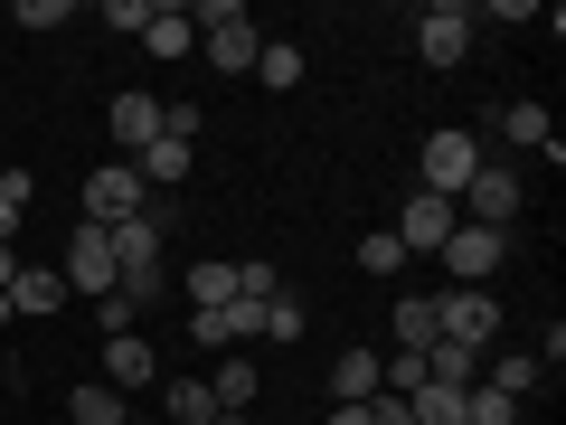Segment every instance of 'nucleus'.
Returning <instances> with one entry per match:
<instances>
[{"instance_id":"obj_1","label":"nucleus","mask_w":566,"mask_h":425,"mask_svg":"<svg viewBox=\"0 0 566 425\" xmlns=\"http://www.w3.org/2000/svg\"><path fill=\"white\" fill-rule=\"evenodd\" d=\"M434 341H463L472 360L501 350V303H491V283H453V293H434Z\"/></svg>"},{"instance_id":"obj_2","label":"nucleus","mask_w":566,"mask_h":425,"mask_svg":"<svg viewBox=\"0 0 566 425\" xmlns=\"http://www.w3.org/2000/svg\"><path fill=\"white\" fill-rule=\"evenodd\" d=\"M491 152L463 133V123H444V133H424V152H416V189H434V199H463V180L482 170Z\"/></svg>"},{"instance_id":"obj_3","label":"nucleus","mask_w":566,"mask_h":425,"mask_svg":"<svg viewBox=\"0 0 566 425\" xmlns=\"http://www.w3.org/2000/svg\"><path fill=\"white\" fill-rule=\"evenodd\" d=\"M57 274H66V293H85V303H104V293H114V283H123V274H114V237L76 218V237H66Z\"/></svg>"},{"instance_id":"obj_4","label":"nucleus","mask_w":566,"mask_h":425,"mask_svg":"<svg viewBox=\"0 0 566 425\" xmlns=\"http://www.w3.org/2000/svg\"><path fill=\"white\" fill-rule=\"evenodd\" d=\"M453 227H463V208H453V199H434V189H406V199H397V227H387V237H397L406 256H434Z\"/></svg>"},{"instance_id":"obj_5","label":"nucleus","mask_w":566,"mask_h":425,"mask_svg":"<svg viewBox=\"0 0 566 425\" xmlns=\"http://www.w3.org/2000/svg\"><path fill=\"white\" fill-rule=\"evenodd\" d=\"M434 256H444V274H453V283H491V274L510 265V237H501V227H472V218H463L444 246H434Z\"/></svg>"},{"instance_id":"obj_6","label":"nucleus","mask_w":566,"mask_h":425,"mask_svg":"<svg viewBox=\"0 0 566 425\" xmlns=\"http://www.w3.org/2000/svg\"><path fill=\"white\" fill-rule=\"evenodd\" d=\"M142 170L133 162H95V180H85V227H123V218H142Z\"/></svg>"},{"instance_id":"obj_7","label":"nucleus","mask_w":566,"mask_h":425,"mask_svg":"<svg viewBox=\"0 0 566 425\" xmlns=\"http://www.w3.org/2000/svg\"><path fill=\"white\" fill-rule=\"evenodd\" d=\"M453 208H463L472 227H501V237H510V218H520V170H510V162H482Z\"/></svg>"},{"instance_id":"obj_8","label":"nucleus","mask_w":566,"mask_h":425,"mask_svg":"<svg viewBox=\"0 0 566 425\" xmlns=\"http://www.w3.org/2000/svg\"><path fill=\"white\" fill-rule=\"evenodd\" d=\"M416 58H424V66H463V58H472V10H463V0L416 10Z\"/></svg>"},{"instance_id":"obj_9","label":"nucleus","mask_w":566,"mask_h":425,"mask_svg":"<svg viewBox=\"0 0 566 425\" xmlns=\"http://www.w3.org/2000/svg\"><path fill=\"white\" fill-rule=\"evenodd\" d=\"M189 341L218 350V360H237L245 341H264V312L255 303H218V312H189Z\"/></svg>"},{"instance_id":"obj_10","label":"nucleus","mask_w":566,"mask_h":425,"mask_svg":"<svg viewBox=\"0 0 566 425\" xmlns=\"http://www.w3.org/2000/svg\"><path fill=\"white\" fill-rule=\"evenodd\" d=\"M104 133H114V162H133V152L161 142V104H151V95H114V104H104Z\"/></svg>"},{"instance_id":"obj_11","label":"nucleus","mask_w":566,"mask_h":425,"mask_svg":"<svg viewBox=\"0 0 566 425\" xmlns=\"http://www.w3.org/2000/svg\"><path fill=\"white\" fill-rule=\"evenodd\" d=\"M76 293H66V274L57 265H29L20 256V274H10V312H29V322H48V312H66Z\"/></svg>"},{"instance_id":"obj_12","label":"nucleus","mask_w":566,"mask_h":425,"mask_svg":"<svg viewBox=\"0 0 566 425\" xmlns=\"http://www.w3.org/2000/svg\"><path fill=\"white\" fill-rule=\"evenodd\" d=\"M151 341H142V331H114V341H104V387H123V397H133V387H151Z\"/></svg>"},{"instance_id":"obj_13","label":"nucleus","mask_w":566,"mask_h":425,"mask_svg":"<svg viewBox=\"0 0 566 425\" xmlns=\"http://www.w3.org/2000/svg\"><path fill=\"white\" fill-rule=\"evenodd\" d=\"M378 397V350H340V360H331V406H368Z\"/></svg>"},{"instance_id":"obj_14","label":"nucleus","mask_w":566,"mask_h":425,"mask_svg":"<svg viewBox=\"0 0 566 425\" xmlns=\"http://www.w3.org/2000/svg\"><path fill=\"white\" fill-rule=\"evenodd\" d=\"M491 123H501V142H520V152H547V162H566V142L547 133V104H501Z\"/></svg>"},{"instance_id":"obj_15","label":"nucleus","mask_w":566,"mask_h":425,"mask_svg":"<svg viewBox=\"0 0 566 425\" xmlns=\"http://www.w3.org/2000/svg\"><path fill=\"white\" fill-rule=\"evenodd\" d=\"M142 48H151V58H170V66H180L189 48H199V29H189V10H180V0H151V29H142Z\"/></svg>"},{"instance_id":"obj_16","label":"nucleus","mask_w":566,"mask_h":425,"mask_svg":"<svg viewBox=\"0 0 566 425\" xmlns=\"http://www.w3.org/2000/svg\"><path fill=\"white\" fill-rule=\"evenodd\" d=\"M133 170H142V189H151V199H170V180H189V142H151V152H133Z\"/></svg>"},{"instance_id":"obj_17","label":"nucleus","mask_w":566,"mask_h":425,"mask_svg":"<svg viewBox=\"0 0 566 425\" xmlns=\"http://www.w3.org/2000/svg\"><path fill=\"white\" fill-rule=\"evenodd\" d=\"M237 303V256H199L189 265V312H218Z\"/></svg>"},{"instance_id":"obj_18","label":"nucleus","mask_w":566,"mask_h":425,"mask_svg":"<svg viewBox=\"0 0 566 425\" xmlns=\"http://www.w3.org/2000/svg\"><path fill=\"white\" fill-rule=\"evenodd\" d=\"M66 425H133V406H123V387H104V379H85L76 397H66Z\"/></svg>"},{"instance_id":"obj_19","label":"nucleus","mask_w":566,"mask_h":425,"mask_svg":"<svg viewBox=\"0 0 566 425\" xmlns=\"http://www.w3.org/2000/svg\"><path fill=\"white\" fill-rule=\"evenodd\" d=\"M208 397H218V416H245V406H255V360H218V379H208Z\"/></svg>"},{"instance_id":"obj_20","label":"nucleus","mask_w":566,"mask_h":425,"mask_svg":"<svg viewBox=\"0 0 566 425\" xmlns=\"http://www.w3.org/2000/svg\"><path fill=\"white\" fill-rule=\"evenodd\" d=\"M397 350H434V303H424V293H397Z\"/></svg>"},{"instance_id":"obj_21","label":"nucleus","mask_w":566,"mask_h":425,"mask_svg":"<svg viewBox=\"0 0 566 425\" xmlns=\"http://www.w3.org/2000/svg\"><path fill=\"white\" fill-rule=\"evenodd\" d=\"M255 76L274 85V95H293V85H303V48H293V39H264V58H255Z\"/></svg>"},{"instance_id":"obj_22","label":"nucleus","mask_w":566,"mask_h":425,"mask_svg":"<svg viewBox=\"0 0 566 425\" xmlns=\"http://www.w3.org/2000/svg\"><path fill=\"white\" fill-rule=\"evenodd\" d=\"M482 387H501V397H528V387H538V360H528V350H491V379Z\"/></svg>"},{"instance_id":"obj_23","label":"nucleus","mask_w":566,"mask_h":425,"mask_svg":"<svg viewBox=\"0 0 566 425\" xmlns=\"http://www.w3.org/2000/svg\"><path fill=\"white\" fill-rule=\"evenodd\" d=\"M170 425H218V397H208V379H170Z\"/></svg>"},{"instance_id":"obj_24","label":"nucleus","mask_w":566,"mask_h":425,"mask_svg":"<svg viewBox=\"0 0 566 425\" xmlns=\"http://www.w3.org/2000/svg\"><path fill=\"white\" fill-rule=\"evenodd\" d=\"M406 265H416V256H406V246L387 237V227H378V237H359V274H378V283H397Z\"/></svg>"},{"instance_id":"obj_25","label":"nucleus","mask_w":566,"mask_h":425,"mask_svg":"<svg viewBox=\"0 0 566 425\" xmlns=\"http://www.w3.org/2000/svg\"><path fill=\"white\" fill-rule=\"evenodd\" d=\"M303 331H312L303 293H274V303H264V341H303Z\"/></svg>"},{"instance_id":"obj_26","label":"nucleus","mask_w":566,"mask_h":425,"mask_svg":"<svg viewBox=\"0 0 566 425\" xmlns=\"http://www.w3.org/2000/svg\"><path fill=\"white\" fill-rule=\"evenodd\" d=\"M463 425H520V397H501V387H472V397H463Z\"/></svg>"},{"instance_id":"obj_27","label":"nucleus","mask_w":566,"mask_h":425,"mask_svg":"<svg viewBox=\"0 0 566 425\" xmlns=\"http://www.w3.org/2000/svg\"><path fill=\"white\" fill-rule=\"evenodd\" d=\"M95 29H114V39H142V29H151V0H104Z\"/></svg>"},{"instance_id":"obj_28","label":"nucleus","mask_w":566,"mask_h":425,"mask_svg":"<svg viewBox=\"0 0 566 425\" xmlns=\"http://www.w3.org/2000/svg\"><path fill=\"white\" fill-rule=\"evenodd\" d=\"M20 218H29V180H20V170H0V246L20 237Z\"/></svg>"},{"instance_id":"obj_29","label":"nucleus","mask_w":566,"mask_h":425,"mask_svg":"<svg viewBox=\"0 0 566 425\" xmlns=\"http://www.w3.org/2000/svg\"><path fill=\"white\" fill-rule=\"evenodd\" d=\"M76 20V0H20V29H66Z\"/></svg>"},{"instance_id":"obj_30","label":"nucleus","mask_w":566,"mask_h":425,"mask_svg":"<svg viewBox=\"0 0 566 425\" xmlns=\"http://www.w3.org/2000/svg\"><path fill=\"white\" fill-rule=\"evenodd\" d=\"M199 123H208L199 104H161V133H170V142H199Z\"/></svg>"},{"instance_id":"obj_31","label":"nucleus","mask_w":566,"mask_h":425,"mask_svg":"<svg viewBox=\"0 0 566 425\" xmlns=\"http://www.w3.org/2000/svg\"><path fill=\"white\" fill-rule=\"evenodd\" d=\"M133 322H142V312L123 303V293H104V303H95V331H104V341H114V331H133Z\"/></svg>"},{"instance_id":"obj_32","label":"nucleus","mask_w":566,"mask_h":425,"mask_svg":"<svg viewBox=\"0 0 566 425\" xmlns=\"http://www.w3.org/2000/svg\"><path fill=\"white\" fill-rule=\"evenodd\" d=\"M322 425H368V406H331V416Z\"/></svg>"},{"instance_id":"obj_33","label":"nucleus","mask_w":566,"mask_h":425,"mask_svg":"<svg viewBox=\"0 0 566 425\" xmlns=\"http://www.w3.org/2000/svg\"><path fill=\"white\" fill-rule=\"evenodd\" d=\"M10 274H20V256H10V246H0V293H10Z\"/></svg>"},{"instance_id":"obj_34","label":"nucleus","mask_w":566,"mask_h":425,"mask_svg":"<svg viewBox=\"0 0 566 425\" xmlns=\"http://www.w3.org/2000/svg\"><path fill=\"white\" fill-rule=\"evenodd\" d=\"M0 322H20V312H10V293H0Z\"/></svg>"},{"instance_id":"obj_35","label":"nucleus","mask_w":566,"mask_h":425,"mask_svg":"<svg viewBox=\"0 0 566 425\" xmlns=\"http://www.w3.org/2000/svg\"><path fill=\"white\" fill-rule=\"evenodd\" d=\"M133 425H151V416H133Z\"/></svg>"}]
</instances>
